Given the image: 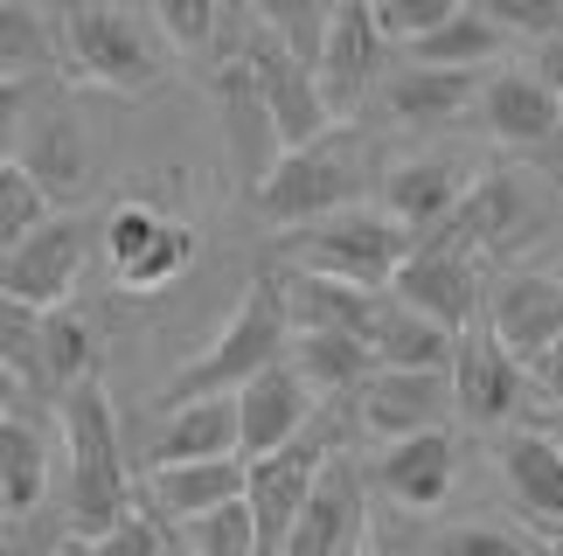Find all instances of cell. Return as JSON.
Listing matches in <instances>:
<instances>
[{
  "instance_id": "obj_1",
  "label": "cell",
  "mask_w": 563,
  "mask_h": 556,
  "mask_svg": "<svg viewBox=\"0 0 563 556\" xmlns=\"http://www.w3.org/2000/svg\"><path fill=\"white\" fill-rule=\"evenodd\" d=\"M63 445H70V487H63V536L91 543L119 515H133V474H125V445H119V411L104 397V382H77L56 403Z\"/></svg>"
},
{
  "instance_id": "obj_2",
  "label": "cell",
  "mask_w": 563,
  "mask_h": 556,
  "mask_svg": "<svg viewBox=\"0 0 563 556\" xmlns=\"http://www.w3.org/2000/svg\"><path fill=\"white\" fill-rule=\"evenodd\" d=\"M286 341H292L286 292H278V265H265V271L244 286V299L230 307V320L216 327L209 348L167 376L161 403L175 411V403H195V397H230V390H244L257 369H272V362L286 355Z\"/></svg>"
},
{
  "instance_id": "obj_3",
  "label": "cell",
  "mask_w": 563,
  "mask_h": 556,
  "mask_svg": "<svg viewBox=\"0 0 563 556\" xmlns=\"http://www.w3.org/2000/svg\"><path fill=\"white\" fill-rule=\"evenodd\" d=\"M49 35H56V70H70L77 84H98V91L146 98L167 77L154 35L125 8H112V0H63Z\"/></svg>"
},
{
  "instance_id": "obj_4",
  "label": "cell",
  "mask_w": 563,
  "mask_h": 556,
  "mask_svg": "<svg viewBox=\"0 0 563 556\" xmlns=\"http://www.w3.org/2000/svg\"><path fill=\"white\" fill-rule=\"evenodd\" d=\"M362 188H369L362 146H355L349 133H320L313 146H292V154H278L265 175L244 188V196H251V209H257L272 230H299V223H320V216H341V209H355Z\"/></svg>"
},
{
  "instance_id": "obj_5",
  "label": "cell",
  "mask_w": 563,
  "mask_h": 556,
  "mask_svg": "<svg viewBox=\"0 0 563 556\" xmlns=\"http://www.w3.org/2000/svg\"><path fill=\"white\" fill-rule=\"evenodd\" d=\"M410 237L389 230L369 202L341 209V216H320V223H299V230H278V265L286 271H307V278H334V286H355V292H383L389 271L404 265Z\"/></svg>"
},
{
  "instance_id": "obj_6",
  "label": "cell",
  "mask_w": 563,
  "mask_h": 556,
  "mask_svg": "<svg viewBox=\"0 0 563 556\" xmlns=\"http://www.w3.org/2000/svg\"><path fill=\"white\" fill-rule=\"evenodd\" d=\"M362 549H369V474H362L349 445H334L320 459L278 556H362Z\"/></svg>"
},
{
  "instance_id": "obj_7",
  "label": "cell",
  "mask_w": 563,
  "mask_h": 556,
  "mask_svg": "<svg viewBox=\"0 0 563 556\" xmlns=\"http://www.w3.org/2000/svg\"><path fill=\"white\" fill-rule=\"evenodd\" d=\"M91 216L84 209H56L49 223H35L29 237L14 251H0V299H14V307H70L77 278H84V258H91Z\"/></svg>"
},
{
  "instance_id": "obj_8",
  "label": "cell",
  "mask_w": 563,
  "mask_h": 556,
  "mask_svg": "<svg viewBox=\"0 0 563 556\" xmlns=\"http://www.w3.org/2000/svg\"><path fill=\"white\" fill-rule=\"evenodd\" d=\"M98 244H104V265H112V278L125 292L175 286V278L195 265V251H202V237H195L181 216L154 209V202H119L112 216L98 223Z\"/></svg>"
},
{
  "instance_id": "obj_9",
  "label": "cell",
  "mask_w": 563,
  "mask_h": 556,
  "mask_svg": "<svg viewBox=\"0 0 563 556\" xmlns=\"http://www.w3.org/2000/svg\"><path fill=\"white\" fill-rule=\"evenodd\" d=\"M334 445H341V424L320 418L292 445H278V453H265V459H244V508H251V529H257V556H278L299 501H307V487L320 474V459H328Z\"/></svg>"
},
{
  "instance_id": "obj_10",
  "label": "cell",
  "mask_w": 563,
  "mask_h": 556,
  "mask_svg": "<svg viewBox=\"0 0 563 556\" xmlns=\"http://www.w3.org/2000/svg\"><path fill=\"white\" fill-rule=\"evenodd\" d=\"M445 382H452V418L473 424V432H494V424L529 411V369L487 334V320H473V327L452 334Z\"/></svg>"
},
{
  "instance_id": "obj_11",
  "label": "cell",
  "mask_w": 563,
  "mask_h": 556,
  "mask_svg": "<svg viewBox=\"0 0 563 556\" xmlns=\"http://www.w3.org/2000/svg\"><path fill=\"white\" fill-rule=\"evenodd\" d=\"M383 56H389V42L369 29V8L362 0H334L328 29H320V49H313V91L334 125L355 119L369 104V91H383Z\"/></svg>"
},
{
  "instance_id": "obj_12",
  "label": "cell",
  "mask_w": 563,
  "mask_h": 556,
  "mask_svg": "<svg viewBox=\"0 0 563 556\" xmlns=\"http://www.w3.org/2000/svg\"><path fill=\"white\" fill-rule=\"evenodd\" d=\"M236 56H244V70H251V84H257V104H265V119H272L278 154L313 146L320 133H334L328 104H320V91H313V63H299L286 42L265 35V29H251Z\"/></svg>"
},
{
  "instance_id": "obj_13",
  "label": "cell",
  "mask_w": 563,
  "mask_h": 556,
  "mask_svg": "<svg viewBox=\"0 0 563 556\" xmlns=\"http://www.w3.org/2000/svg\"><path fill=\"white\" fill-rule=\"evenodd\" d=\"M355 403V432L362 438H410V432H445L452 424V382L445 369H369Z\"/></svg>"
},
{
  "instance_id": "obj_14",
  "label": "cell",
  "mask_w": 563,
  "mask_h": 556,
  "mask_svg": "<svg viewBox=\"0 0 563 556\" xmlns=\"http://www.w3.org/2000/svg\"><path fill=\"white\" fill-rule=\"evenodd\" d=\"M383 292L397 299V307L424 313L431 327H445V334H460V327L481 320V265L460 258V251H439V244H410Z\"/></svg>"
},
{
  "instance_id": "obj_15",
  "label": "cell",
  "mask_w": 563,
  "mask_h": 556,
  "mask_svg": "<svg viewBox=\"0 0 563 556\" xmlns=\"http://www.w3.org/2000/svg\"><path fill=\"white\" fill-rule=\"evenodd\" d=\"M529 196H522V181L515 175H481L460 196V209L439 223V230H424L418 244H439V251H460V258H501V251H515L529 237Z\"/></svg>"
},
{
  "instance_id": "obj_16",
  "label": "cell",
  "mask_w": 563,
  "mask_h": 556,
  "mask_svg": "<svg viewBox=\"0 0 563 556\" xmlns=\"http://www.w3.org/2000/svg\"><path fill=\"white\" fill-rule=\"evenodd\" d=\"M376 494L389 508H404V515H431V508H445L452 480H460V438L445 432H410V438H389L376 466H369Z\"/></svg>"
},
{
  "instance_id": "obj_17",
  "label": "cell",
  "mask_w": 563,
  "mask_h": 556,
  "mask_svg": "<svg viewBox=\"0 0 563 556\" xmlns=\"http://www.w3.org/2000/svg\"><path fill=\"white\" fill-rule=\"evenodd\" d=\"M466 188H473V175H466V160H452V154L397 160V167L383 175V188H376V216H383L389 230H404L410 244H418L424 230H439L452 209H460Z\"/></svg>"
},
{
  "instance_id": "obj_18",
  "label": "cell",
  "mask_w": 563,
  "mask_h": 556,
  "mask_svg": "<svg viewBox=\"0 0 563 556\" xmlns=\"http://www.w3.org/2000/svg\"><path fill=\"white\" fill-rule=\"evenodd\" d=\"M230 403H236V459H265L278 445H292L320 411L307 397V382L286 369V355H278L272 369H257L244 390H230Z\"/></svg>"
},
{
  "instance_id": "obj_19",
  "label": "cell",
  "mask_w": 563,
  "mask_h": 556,
  "mask_svg": "<svg viewBox=\"0 0 563 556\" xmlns=\"http://www.w3.org/2000/svg\"><path fill=\"white\" fill-rule=\"evenodd\" d=\"M481 320H487V334L529 369V362L563 334V278L556 271H508Z\"/></svg>"
},
{
  "instance_id": "obj_20",
  "label": "cell",
  "mask_w": 563,
  "mask_h": 556,
  "mask_svg": "<svg viewBox=\"0 0 563 556\" xmlns=\"http://www.w3.org/2000/svg\"><path fill=\"white\" fill-rule=\"evenodd\" d=\"M21 175L42 188V202L49 209H77L91 196V133H84V119L70 104H56L49 119L29 125V146H21Z\"/></svg>"
},
{
  "instance_id": "obj_21",
  "label": "cell",
  "mask_w": 563,
  "mask_h": 556,
  "mask_svg": "<svg viewBox=\"0 0 563 556\" xmlns=\"http://www.w3.org/2000/svg\"><path fill=\"white\" fill-rule=\"evenodd\" d=\"M223 501H244V459H195V466H146V515L161 529H188Z\"/></svg>"
},
{
  "instance_id": "obj_22",
  "label": "cell",
  "mask_w": 563,
  "mask_h": 556,
  "mask_svg": "<svg viewBox=\"0 0 563 556\" xmlns=\"http://www.w3.org/2000/svg\"><path fill=\"white\" fill-rule=\"evenodd\" d=\"M501 480H508V501L515 515L543 536H563V453L543 432H508L501 438Z\"/></svg>"
},
{
  "instance_id": "obj_23",
  "label": "cell",
  "mask_w": 563,
  "mask_h": 556,
  "mask_svg": "<svg viewBox=\"0 0 563 556\" xmlns=\"http://www.w3.org/2000/svg\"><path fill=\"white\" fill-rule=\"evenodd\" d=\"M278 292H286V320L299 334H355V341H369L376 307H383V292H355V286L307 278V271H286V265H278Z\"/></svg>"
},
{
  "instance_id": "obj_24",
  "label": "cell",
  "mask_w": 563,
  "mask_h": 556,
  "mask_svg": "<svg viewBox=\"0 0 563 556\" xmlns=\"http://www.w3.org/2000/svg\"><path fill=\"white\" fill-rule=\"evenodd\" d=\"M49 501V432L42 418H0V522L21 529Z\"/></svg>"
},
{
  "instance_id": "obj_25",
  "label": "cell",
  "mask_w": 563,
  "mask_h": 556,
  "mask_svg": "<svg viewBox=\"0 0 563 556\" xmlns=\"http://www.w3.org/2000/svg\"><path fill=\"white\" fill-rule=\"evenodd\" d=\"M481 98V70H424L404 63L397 77H383V112L397 125H452Z\"/></svg>"
},
{
  "instance_id": "obj_26",
  "label": "cell",
  "mask_w": 563,
  "mask_h": 556,
  "mask_svg": "<svg viewBox=\"0 0 563 556\" xmlns=\"http://www.w3.org/2000/svg\"><path fill=\"white\" fill-rule=\"evenodd\" d=\"M473 104H481L487 133L501 146H550L556 140V98L529 70H494Z\"/></svg>"
},
{
  "instance_id": "obj_27",
  "label": "cell",
  "mask_w": 563,
  "mask_h": 556,
  "mask_svg": "<svg viewBox=\"0 0 563 556\" xmlns=\"http://www.w3.org/2000/svg\"><path fill=\"white\" fill-rule=\"evenodd\" d=\"M286 369L307 382L313 403H349L376 362H369V341H355V334H299V327H292Z\"/></svg>"
},
{
  "instance_id": "obj_28",
  "label": "cell",
  "mask_w": 563,
  "mask_h": 556,
  "mask_svg": "<svg viewBox=\"0 0 563 556\" xmlns=\"http://www.w3.org/2000/svg\"><path fill=\"white\" fill-rule=\"evenodd\" d=\"M216 104H223L230 160L244 167V188H251L278 160V140H272V119H265V104H257V84L244 70V56H223V70H216Z\"/></svg>"
},
{
  "instance_id": "obj_29",
  "label": "cell",
  "mask_w": 563,
  "mask_h": 556,
  "mask_svg": "<svg viewBox=\"0 0 563 556\" xmlns=\"http://www.w3.org/2000/svg\"><path fill=\"white\" fill-rule=\"evenodd\" d=\"M98 362H104V341H98V320L84 307H49L42 313V397L63 403L77 382H98Z\"/></svg>"
},
{
  "instance_id": "obj_30",
  "label": "cell",
  "mask_w": 563,
  "mask_h": 556,
  "mask_svg": "<svg viewBox=\"0 0 563 556\" xmlns=\"http://www.w3.org/2000/svg\"><path fill=\"white\" fill-rule=\"evenodd\" d=\"M195 459H236V403L230 397H195L161 418L154 466H195Z\"/></svg>"
},
{
  "instance_id": "obj_31",
  "label": "cell",
  "mask_w": 563,
  "mask_h": 556,
  "mask_svg": "<svg viewBox=\"0 0 563 556\" xmlns=\"http://www.w3.org/2000/svg\"><path fill=\"white\" fill-rule=\"evenodd\" d=\"M369 362H376V369H445V362H452V334L431 327L424 313H410V307H397V299L383 292L376 327H369Z\"/></svg>"
},
{
  "instance_id": "obj_32",
  "label": "cell",
  "mask_w": 563,
  "mask_h": 556,
  "mask_svg": "<svg viewBox=\"0 0 563 556\" xmlns=\"http://www.w3.org/2000/svg\"><path fill=\"white\" fill-rule=\"evenodd\" d=\"M56 70V35L35 0H0V84H35Z\"/></svg>"
},
{
  "instance_id": "obj_33",
  "label": "cell",
  "mask_w": 563,
  "mask_h": 556,
  "mask_svg": "<svg viewBox=\"0 0 563 556\" xmlns=\"http://www.w3.org/2000/svg\"><path fill=\"white\" fill-rule=\"evenodd\" d=\"M487 56H501V35H494L473 8H460L445 29H431L424 42H410V63H424V70H481Z\"/></svg>"
},
{
  "instance_id": "obj_34",
  "label": "cell",
  "mask_w": 563,
  "mask_h": 556,
  "mask_svg": "<svg viewBox=\"0 0 563 556\" xmlns=\"http://www.w3.org/2000/svg\"><path fill=\"white\" fill-rule=\"evenodd\" d=\"M0 369L21 382V397L49 403V397H42V313L35 307L0 299Z\"/></svg>"
},
{
  "instance_id": "obj_35",
  "label": "cell",
  "mask_w": 563,
  "mask_h": 556,
  "mask_svg": "<svg viewBox=\"0 0 563 556\" xmlns=\"http://www.w3.org/2000/svg\"><path fill=\"white\" fill-rule=\"evenodd\" d=\"M244 8H251V29L278 35L299 63H313L320 29H328V8H334V0H244Z\"/></svg>"
},
{
  "instance_id": "obj_36",
  "label": "cell",
  "mask_w": 563,
  "mask_h": 556,
  "mask_svg": "<svg viewBox=\"0 0 563 556\" xmlns=\"http://www.w3.org/2000/svg\"><path fill=\"white\" fill-rule=\"evenodd\" d=\"M188 556H257V529H251V508L244 501H223L209 515H195L181 529Z\"/></svg>"
},
{
  "instance_id": "obj_37",
  "label": "cell",
  "mask_w": 563,
  "mask_h": 556,
  "mask_svg": "<svg viewBox=\"0 0 563 556\" xmlns=\"http://www.w3.org/2000/svg\"><path fill=\"white\" fill-rule=\"evenodd\" d=\"M154 21H161L167 49L209 56L216 35H223V0H154Z\"/></svg>"
},
{
  "instance_id": "obj_38",
  "label": "cell",
  "mask_w": 563,
  "mask_h": 556,
  "mask_svg": "<svg viewBox=\"0 0 563 556\" xmlns=\"http://www.w3.org/2000/svg\"><path fill=\"white\" fill-rule=\"evenodd\" d=\"M362 8H369V29L383 42H404L410 49V42H424L431 29H445L466 0H362Z\"/></svg>"
},
{
  "instance_id": "obj_39",
  "label": "cell",
  "mask_w": 563,
  "mask_h": 556,
  "mask_svg": "<svg viewBox=\"0 0 563 556\" xmlns=\"http://www.w3.org/2000/svg\"><path fill=\"white\" fill-rule=\"evenodd\" d=\"M56 209L42 202V188L21 175V160H0V251H14L35 223H49Z\"/></svg>"
},
{
  "instance_id": "obj_40",
  "label": "cell",
  "mask_w": 563,
  "mask_h": 556,
  "mask_svg": "<svg viewBox=\"0 0 563 556\" xmlns=\"http://www.w3.org/2000/svg\"><path fill=\"white\" fill-rule=\"evenodd\" d=\"M466 8L481 14L494 35H529V42L563 35V0H466Z\"/></svg>"
},
{
  "instance_id": "obj_41",
  "label": "cell",
  "mask_w": 563,
  "mask_h": 556,
  "mask_svg": "<svg viewBox=\"0 0 563 556\" xmlns=\"http://www.w3.org/2000/svg\"><path fill=\"white\" fill-rule=\"evenodd\" d=\"M431 556H536V543L508 522H460L431 543Z\"/></svg>"
},
{
  "instance_id": "obj_42",
  "label": "cell",
  "mask_w": 563,
  "mask_h": 556,
  "mask_svg": "<svg viewBox=\"0 0 563 556\" xmlns=\"http://www.w3.org/2000/svg\"><path fill=\"white\" fill-rule=\"evenodd\" d=\"M167 549V529L146 515V508H133V515H119L104 536H91V543H77V556H161Z\"/></svg>"
},
{
  "instance_id": "obj_43",
  "label": "cell",
  "mask_w": 563,
  "mask_h": 556,
  "mask_svg": "<svg viewBox=\"0 0 563 556\" xmlns=\"http://www.w3.org/2000/svg\"><path fill=\"white\" fill-rule=\"evenodd\" d=\"M529 390L543 397V403H563V334H556L550 348L529 362Z\"/></svg>"
},
{
  "instance_id": "obj_44",
  "label": "cell",
  "mask_w": 563,
  "mask_h": 556,
  "mask_svg": "<svg viewBox=\"0 0 563 556\" xmlns=\"http://www.w3.org/2000/svg\"><path fill=\"white\" fill-rule=\"evenodd\" d=\"M29 91H35V84H0V160H14L8 146L21 133V119H29Z\"/></svg>"
},
{
  "instance_id": "obj_45",
  "label": "cell",
  "mask_w": 563,
  "mask_h": 556,
  "mask_svg": "<svg viewBox=\"0 0 563 556\" xmlns=\"http://www.w3.org/2000/svg\"><path fill=\"white\" fill-rule=\"evenodd\" d=\"M536 84H543L550 98H563V35H550V42H536V70H529Z\"/></svg>"
},
{
  "instance_id": "obj_46",
  "label": "cell",
  "mask_w": 563,
  "mask_h": 556,
  "mask_svg": "<svg viewBox=\"0 0 563 556\" xmlns=\"http://www.w3.org/2000/svg\"><path fill=\"white\" fill-rule=\"evenodd\" d=\"M529 432H543L556 453H563V403H543V411H529Z\"/></svg>"
},
{
  "instance_id": "obj_47",
  "label": "cell",
  "mask_w": 563,
  "mask_h": 556,
  "mask_svg": "<svg viewBox=\"0 0 563 556\" xmlns=\"http://www.w3.org/2000/svg\"><path fill=\"white\" fill-rule=\"evenodd\" d=\"M14 411H21V382L0 369V418H14Z\"/></svg>"
},
{
  "instance_id": "obj_48",
  "label": "cell",
  "mask_w": 563,
  "mask_h": 556,
  "mask_svg": "<svg viewBox=\"0 0 563 556\" xmlns=\"http://www.w3.org/2000/svg\"><path fill=\"white\" fill-rule=\"evenodd\" d=\"M161 556H188V543L175 536V529H167V549H161Z\"/></svg>"
},
{
  "instance_id": "obj_49",
  "label": "cell",
  "mask_w": 563,
  "mask_h": 556,
  "mask_svg": "<svg viewBox=\"0 0 563 556\" xmlns=\"http://www.w3.org/2000/svg\"><path fill=\"white\" fill-rule=\"evenodd\" d=\"M536 556H563V536H550V543H543V549H536Z\"/></svg>"
},
{
  "instance_id": "obj_50",
  "label": "cell",
  "mask_w": 563,
  "mask_h": 556,
  "mask_svg": "<svg viewBox=\"0 0 563 556\" xmlns=\"http://www.w3.org/2000/svg\"><path fill=\"white\" fill-rule=\"evenodd\" d=\"M49 556H77V543H70V536H63V549H49Z\"/></svg>"
},
{
  "instance_id": "obj_51",
  "label": "cell",
  "mask_w": 563,
  "mask_h": 556,
  "mask_svg": "<svg viewBox=\"0 0 563 556\" xmlns=\"http://www.w3.org/2000/svg\"><path fill=\"white\" fill-rule=\"evenodd\" d=\"M362 556H397V549H376V536H369V549H362Z\"/></svg>"
},
{
  "instance_id": "obj_52",
  "label": "cell",
  "mask_w": 563,
  "mask_h": 556,
  "mask_svg": "<svg viewBox=\"0 0 563 556\" xmlns=\"http://www.w3.org/2000/svg\"><path fill=\"white\" fill-rule=\"evenodd\" d=\"M556 133H563V98H556Z\"/></svg>"
},
{
  "instance_id": "obj_53",
  "label": "cell",
  "mask_w": 563,
  "mask_h": 556,
  "mask_svg": "<svg viewBox=\"0 0 563 556\" xmlns=\"http://www.w3.org/2000/svg\"><path fill=\"white\" fill-rule=\"evenodd\" d=\"M556 175H563V160H556Z\"/></svg>"
}]
</instances>
